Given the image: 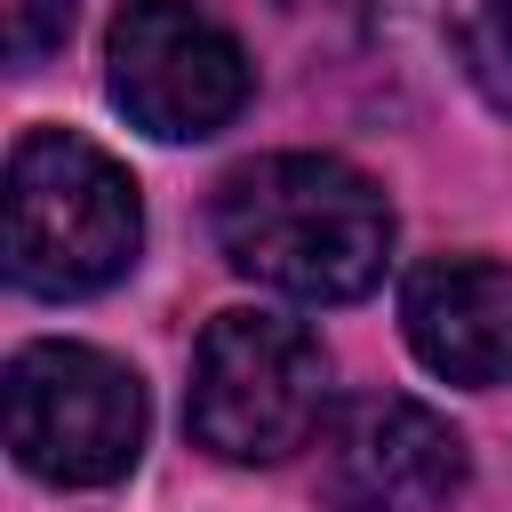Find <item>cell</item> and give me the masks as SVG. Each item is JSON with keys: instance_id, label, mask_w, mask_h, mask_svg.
I'll return each mask as SVG.
<instances>
[{"instance_id": "obj_1", "label": "cell", "mask_w": 512, "mask_h": 512, "mask_svg": "<svg viewBox=\"0 0 512 512\" xmlns=\"http://www.w3.org/2000/svg\"><path fill=\"white\" fill-rule=\"evenodd\" d=\"M216 248L256 288H280L296 304H352L392 256V208L352 160L264 152L224 176Z\"/></svg>"}, {"instance_id": "obj_2", "label": "cell", "mask_w": 512, "mask_h": 512, "mask_svg": "<svg viewBox=\"0 0 512 512\" xmlns=\"http://www.w3.org/2000/svg\"><path fill=\"white\" fill-rule=\"evenodd\" d=\"M136 176L72 128H32L8 152V272L32 296H96L136 264Z\"/></svg>"}, {"instance_id": "obj_3", "label": "cell", "mask_w": 512, "mask_h": 512, "mask_svg": "<svg viewBox=\"0 0 512 512\" xmlns=\"http://www.w3.org/2000/svg\"><path fill=\"white\" fill-rule=\"evenodd\" d=\"M328 400V352L304 320L280 312H216L192 352L184 424L224 464H272L312 440Z\"/></svg>"}, {"instance_id": "obj_4", "label": "cell", "mask_w": 512, "mask_h": 512, "mask_svg": "<svg viewBox=\"0 0 512 512\" xmlns=\"http://www.w3.org/2000/svg\"><path fill=\"white\" fill-rule=\"evenodd\" d=\"M8 448L56 488H104L144 448V384L96 344H24L8 360Z\"/></svg>"}, {"instance_id": "obj_5", "label": "cell", "mask_w": 512, "mask_h": 512, "mask_svg": "<svg viewBox=\"0 0 512 512\" xmlns=\"http://www.w3.org/2000/svg\"><path fill=\"white\" fill-rule=\"evenodd\" d=\"M104 80H112V104L168 144L216 136L248 104L240 40L192 0H128L104 40Z\"/></svg>"}, {"instance_id": "obj_6", "label": "cell", "mask_w": 512, "mask_h": 512, "mask_svg": "<svg viewBox=\"0 0 512 512\" xmlns=\"http://www.w3.org/2000/svg\"><path fill=\"white\" fill-rule=\"evenodd\" d=\"M320 496L336 512H456L464 440L408 392H360L320 432Z\"/></svg>"}, {"instance_id": "obj_7", "label": "cell", "mask_w": 512, "mask_h": 512, "mask_svg": "<svg viewBox=\"0 0 512 512\" xmlns=\"http://www.w3.org/2000/svg\"><path fill=\"white\" fill-rule=\"evenodd\" d=\"M400 328L416 360L448 384H512V264L432 256L400 288Z\"/></svg>"}, {"instance_id": "obj_8", "label": "cell", "mask_w": 512, "mask_h": 512, "mask_svg": "<svg viewBox=\"0 0 512 512\" xmlns=\"http://www.w3.org/2000/svg\"><path fill=\"white\" fill-rule=\"evenodd\" d=\"M456 32H464L472 72L512 96V0H456Z\"/></svg>"}, {"instance_id": "obj_9", "label": "cell", "mask_w": 512, "mask_h": 512, "mask_svg": "<svg viewBox=\"0 0 512 512\" xmlns=\"http://www.w3.org/2000/svg\"><path fill=\"white\" fill-rule=\"evenodd\" d=\"M0 16H8V64L16 72H32L72 32V0H0Z\"/></svg>"}]
</instances>
